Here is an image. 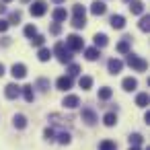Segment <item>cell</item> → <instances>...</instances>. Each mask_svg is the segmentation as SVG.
Wrapping results in <instances>:
<instances>
[{
  "label": "cell",
  "instance_id": "33",
  "mask_svg": "<svg viewBox=\"0 0 150 150\" xmlns=\"http://www.w3.org/2000/svg\"><path fill=\"white\" fill-rule=\"evenodd\" d=\"M31 43H33V45H35V47H41V45H43V43H45V37H43V35H39V33H37V35H33V37H31Z\"/></svg>",
  "mask_w": 150,
  "mask_h": 150
},
{
  "label": "cell",
  "instance_id": "23",
  "mask_svg": "<svg viewBox=\"0 0 150 150\" xmlns=\"http://www.w3.org/2000/svg\"><path fill=\"white\" fill-rule=\"evenodd\" d=\"M121 86H123V91H134V88L138 86V80H136V78H132V76H127V78H123Z\"/></svg>",
  "mask_w": 150,
  "mask_h": 150
},
{
  "label": "cell",
  "instance_id": "16",
  "mask_svg": "<svg viewBox=\"0 0 150 150\" xmlns=\"http://www.w3.org/2000/svg\"><path fill=\"white\" fill-rule=\"evenodd\" d=\"M129 11L134 15H144V2H140V0H129Z\"/></svg>",
  "mask_w": 150,
  "mask_h": 150
},
{
  "label": "cell",
  "instance_id": "32",
  "mask_svg": "<svg viewBox=\"0 0 150 150\" xmlns=\"http://www.w3.org/2000/svg\"><path fill=\"white\" fill-rule=\"evenodd\" d=\"M127 140H129V146H140V144L144 142V138H142L140 134H132Z\"/></svg>",
  "mask_w": 150,
  "mask_h": 150
},
{
  "label": "cell",
  "instance_id": "4",
  "mask_svg": "<svg viewBox=\"0 0 150 150\" xmlns=\"http://www.w3.org/2000/svg\"><path fill=\"white\" fill-rule=\"evenodd\" d=\"M29 13H31V17H43L47 13V4L43 2V0H35V2H31Z\"/></svg>",
  "mask_w": 150,
  "mask_h": 150
},
{
  "label": "cell",
  "instance_id": "24",
  "mask_svg": "<svg viewBox=\"0 0 150 150\" xmlns=\"http://www.w3.org/2000/svg\"><path fill=\"white\" fill-rule=\"evenodd\" d=\"M103 123H105L107 127H113V125L117 123V115H115L113 111H109V113H105V117H103Z\"/></svg>",
  "mask_w": 150,
  "mask_h": 150
},
{
  "label": "cell",
  "instance_id": "35",
  "mask_svg": "<svg viewBox=\"0 0 150 150\" xmlns=\"http://www.w3.org/2000/svg\"><path fill=\"white\" fill-rule=\"evenodd\" d=\"M33 35H37V27H35V25H27V27H25V37L31 39Z\"/></svg>",
  "mask_w": 150,
  "mask_h": 150
},
{
  "label": "cell",
  "instance_id": "38",
  "mask_svg": "<svg viewBox=\"0 0 150 150\" xmlns=\"http://www.w3.org/2000/svg\"><path fill=\"white\" fill-rule=\"evenodd\" d=\"M37 86H39V88L45 93V91L50 88V80H45V78H39V80H37Z\"/></svg>",
  "mask_w": 150,
  "mask_h": 150
},
{
  "label": "cell",
  "instance_id": "36",
  "mask_svg": "<svg viewBox=\"0 0 150 150\" xmlns=\"http://www.w3.org/2000/svg\"><path fill=\"white\" fill-rule=\"evenodd\" d=\"M43 136H45L47 142H54V140H56V129H54V127H47V129L43 132Z\"/></svg>",
  "mask_w": 150,
  "mask_h": 150
},
{
  "label": "cell",
  "instance_id": "37",
  "mask_svg": "<svg viewBox=\"0 0 150 150\" xmlns=\"http://www.w3.org/2000/svg\"><path fill=\"white\" fill-rule=\"evenodd\" d=\"M50 33H52V35H60V33H62V25H60V23H54V25L50 27Z\"/></svg>",
  "mask_w": 150,
  "mask_h": 150
},
{
  "label": "cell",
  "instance_id": "26",
  "mask_svg": "<svg viewBox=\"0 0 150 150\" xmlns=\"http://www.w3.org/2000/svg\"><path fill=\"white\" fill-rule=\"evenodd\" d=\"M113 97V91L109 88V86H103V88H99V99L101 101H109Z\"/></svg>",
  "mask_w": 150,
  "mask_h": 150
},
{
  "label": "cell",
  "instance_id": "29",
  "mask_svg": "<svg viewBox=\"0 0 150 150\" xmlns=\"http://www.w3.org/2000/svg\"><path fill=\"white\" fill-rule=\"evenodd\" d=\"M99 150H117V144L113 140H103L99 144Z\"/></svg>",
  "mask_w": 150,
  "mask_h": 150
},
{
  "label": "cell",
  "instance_id": "1",
  "mask_svg": "<svg viewBox=\"0 0 150 150\" xmlns=\"http://www.w3.org/2000/svg\"><path fill=\"white\" fill-rule=\"evenodd\" d=\"M52 54H56V58H58L62 64H70V62H72V52L66 47V43H64V41H58Z\"/></svg>",
  "mask_w": 150,
  "mask_h": 150
},
{
  "label": "cell",
  "instance_id": "17",
  "mask_svg": "<svg viewBox=\"0 0 150 150\" xmlns=\"http://www.w3.org/2000/svg\"><path fill=\"white\" fill-rule=\"evenodd\" d=\"M109 23H111V27H113V29H123V27H125V19H123L121 15H113Z\"/></svg>",
  "mask_w": 150,
  "mask_h": 150
},
{
  "label": "cell",
  "instance_id": "28",
  "mask_svg": "<svg viewBox=\"0 0 150 150\" xmlns=\"http://www.w3.org/2000/svg\"><path fill=\"white\" fill-rule=\"evenodd\" d=\"M138 27H140V31H148L150 29V17L148 15H142V19H140V23H138Z\"/></svg>",
  "mask_w": 150,
  "mask_h": 150
},
{
  "label": "cell",
  "instance_id": "12",
  "mask_svg": "<svg viewBox=\"0 0 150 150\" xmlns=\"http://www.w3.org/2000/svg\"><path fill=\"white\" fill-rule=\"evenodd\" d=\"M62 105H64L66 109H76V107L80 105V99H78L76 95H66L64 101H62Z\"/></svg>",
  "mask_w": 150,
  "mask_h": 150
},
{
  "label": "cell",
  "instance_id": "20",
  "mask_svg": "<svg viewBox=\"0 0 150 150\" xmlns=\"http://www.w3.org/2000/svg\"><path fill=\"white\" fill-rule=\"evenodd\" d=\"M99 56H101L99 47H86V50H84V58H86L88 62H95V60H97Z\"/></svg>",
  "mask_w": 150,
  "mask_h": 150
},
{
  "label": "cell",
  "instance_id": "30",
  "mask_svg": "<svg viewBox=\"0 0 150 150\" xmlns=\"http://www.w3.org/2000/svg\"><path fill=\"white\" fill-rule=\"evenodd\" d=\"M148 101H150V99H148V93H140V95L136 97V105H138V107H146Z\"/></svg>",
  "mask_w": 150,
  "mask_h": 150
},
{
  "label": "cell",
  "instance_id": "5",
  "mask_svg": "<svg viewBox=\"0 0 150 150\" xmlns=\"http://www.w3.org/2000/svg\"><path fill=\"white\" fill-rule=\"evenodd\" d=\"M50 123L52 125H60V127H70L72 125V117H64V115H60V113H52L50 115Z\"/></svg>",
  "mask_w": 150,
  "mask_h": 150
},
{
  "label": "cell",
  "instance_id": "7",
  "mask_svg": "<svg viewBox=\"0 0 150 150\" xmlns=\"http://www.w3.org/2000/svg\"><path fill=\"white\" fill-rule=\"evenodd\" d=\"M4 95H6V99L15 101V99H19V95H21V86H17L15 82L6 84V86H4Z\"/></svg>",
  "mask_w": 150,
  "mask_h": 150
},
{
  "label": "cell",
  "instance_id": "9",
  "mask_svg": "<svg viewBox=\"0 0 150 150\" xmlns=\"http://www.w3.org/2000/svg\"><path fill=\"white\" fill-rule=\"evenodd\" d=\"M82 121H84L86 125H95V123H97V113H95L91 107H84V109H82Z\"/></svg>",
  "mask_w": 150,
  "mask_h": 150
},
{
  "label": "cell",
  "instance_id": "46",
  "mask_svg": "<svg viewBox=\"0 0 150 150\" xmlns=\"http://www.w3.org/2000/svg\"><path fill=\"white\" fill-rule=\"evenodd\" d=\"M125 2H129V0H125Z\"/></svg>",
  "mask_w": 150,
  "mask_h": 150
},
{
  "label": "cell",
  "instance_id": "44",
  "mask_svg": "<svg viewBox=\"0 0 150 150\" xmlns=\"http://www.w3.org/2000/svg\"><path fill=\"white\" fill-rule=\"evenodd\" d=\"M0 2H4V4H6V2H13V0H0Z\"/></svg>",
  "mask_w": 150,
  "mask_h": 150
},
{
  "label": "cell",
  "instance_id": "3",
  "mask_svg": "<svg viewBox=\"0 0 150 150\" xmlns=\"http://www.w3.org/2000/svg\"><path fill=\"white\" fill-rule=\"evenodd\" d=\"M66 47L72 52V54H76V52H82L84 50V41H82V37L80 35H68L66 37Z\"/></svg>",
  "mask_w": 150,
  "mask_h": 150
},
{
  "label": "cell",
  "instance_id": "15",
  "mask_svg": "<svg viewBox=\"0 0 150 150\" xmlns=\"http://www.w3.org/2000/svg\"><path fill=\"white\" fill-rule=\"evenodd\" d=\"M52 17H54V21H56V23H62V21H66V19H68V13H66V8H64V6H58V8L52 13Z\"/></svg>",
  "mask_w": 150,
  "mask_h": 150
},
{
  "label": "cell",
  "instance_id": "25",
  "mask_svg": "<svg viewBox=\"0 0 150 150\" xmlns=\"http://www.w3.org/2000/svg\"><path fill=\"white\" fill-rule=\"evenodd\" d=\"M78 86H80L82 91H88V88L93 86V78H91V76H80V80H78Z\"/></svg>",
  "mask_w": 150,
  "mask_h": 150
},
{
  "label": "cell",
  "instance_id": "11",
  "mask_svg": "<svg viewBox=\"0 0 150 150\" xmlns=\"http://www.w3.org/2000/svg\"><path fill=\"white\" fill-rule=\"evenodd\" d=\"M91 13H93L95 17H101V15H105V13H107V6H105V2H103V0H95V2L91 4Z\"/></svg>",
  "mask_w": 150,
  "mask_h": 150
},
{
  "label": "cell",
  "instance_id": "40",
  "mask_svg": "<svg viewBox=\"0 0 150 150\" xmlns=\"http://www.w3.org/2000/svg\"><path fill=\"white\" fill-rule=\"evenodd\" d=\"M6 13V6H4V2H0V15H4Z\"/></svg>",
  "mask_w": 150,
  "mask_h": 150
},
{
  "label": "cell",
  "instance_id": "45",
  "mask_svg": "<svg viewBox=\"0 0 150 150\" xmlns=\"http://www.w3.org/2000/svg\"><path fill=\"white\" fill-rule=\"evenodd\" d=\"M21 2H29V0H21Z\"/></svg>",
  "mask_w": 150,
  "mask_h": 150
},
{
  "label": "cell",
  "instance_id": "2",
  "mask_svg": "<svg viewBox=\"0 0 150 150\" xmlns=\"http://www.w3.org/2000/svg\"><path fill=\"white\" fill-rule=\"evenodd\" d=\"M125 64L129 66V68H134L136 72H144L146 68H148V64H146V60H142L140 56H136V54H125Z\"/></svg>",
  "mask_w": 150,
  "mask_h": 150
},
{
  "label": "cell",
  "instance_id": "13",
  "mask_svg": "<svg viewBox=\"0 0 150 150\" xmlns=\"http://www.w3.org/2000/svg\"><path fill=\"white\" fill-rule=\"evenodd\" d=\"M72 19H80V21H86V8L82 4H74L72 6Z\"/></svg>",
  "mask_w": 150,
  "mask_h": 150
},
{
  "label": "cell",
  "instance_id": "41",
  "mask_svg": "<svg viewBox=\"0 0 150 150\" xmlns=\"http://www.w3.org/2000/svg\"><path fill=\"white\" fill-rule=\"evenodd\" d=\"M52 2H56V4H64L66 0H52Z\"/></svg>",
  "mask_w": 150,
  "mask_h": 150
},
{
  "label": "cell",
  "instance_id": "18",
  "mask_svg": "<svg viewBox=\"0 0 150 150\" xmlns=\"http://www.w3.org/2000/svg\"><path fill=\"white\" fill-rule=\"evenodd\" d=\"M93 41H95V47H99V50H101V47H105V45L109 43V39H107V35H105V33H97V35L93 37Z\"/></svg>",
  "mask_w": 150,
  "mask_h": 150
},
{
  "label": "cell",
  "instance_id": "31",
  "mask_svg": "<svg viewBox=\"0 0 150 150\" xmlns=\"http://www.w3.org/2000/svg\"><path fill=\"white\" fill-rule=\"evenodd\" d=\"M78 74H80V66L70 62V64H68V76H72V78H74V76H78Z\"/></svg>",
  "mask_w": 150,
  "mask_h": 150
},
{
  "label": "cell",
  "instance_id": "6",
  "mask_svg": "<svg viewBox=\"0 0 150 150\" xmlns=\"http://www.w3.org/2000/svg\"><path fill=\"white\" fill-rule=\"evenodd\" d=\"M11 74H13V78H15V80H21V78H25V76H27V66H25V64H13Z\"/></svg>",
  "mask_w": 150,
  "mask_h": 150
},
{
  "label": "cell",
  "instance_id": "14",
  "mask_svg": "<svg viewBox=\"0 0 150 150\" xmlns=\"http://www.w3.org/2000/svg\"><path fill=\"white\" fill-rule=\"evenodd\" d=\"M21 93H23V99H25L27 103H33V101H35V91H33L31 84H25V86L21 88Z\"/></svg>",
  "mask_w": 150,
  "mask_h": 150
},
{
  "label": "cell",
  "instance_id": "43",
  "mask_svg": "<svg viewBox=\"0 0 150 150\" xmlns=\"http://www.w3.org/2000/svg\"><path fill=\"white\" fill-rule=\"evenodd\" d=\"M129 150H140V146H129Z\"/></svg>",
  "mask_w": 150,
  "mask_h": 150
},
{
  "label": "cell",
  "instance_id": "27",
  "mask_svg": "<svg viewBox=\"0 0 150 150\" xmlns=\"http://www.w3.org/2000/svg\"><path fill=\"white\" fill-rule=\"evenodd\" d=\"M21 19H23L21 11H13V13L8 15V25H17V23H21Z\"/></svg>",
  "mask_w": 150,
  "mask_h": 150
},
{
  "label": "cell",
  "instance_id": "10",
  "mask_svg": "<svg viewBox=\"0 0 150 150\" xmlns=\"http://www.w3.org/2000/svg\"><path fill=\"white\" fill-rule=\"evenodd\" d=\"M56 86H58V91H70L72 88V76H60L58 80H56Z\"/></svg>",
  "mask_w": 150,
  "mask_h": 150
},
{
  "label": "cell",
  "instance_id": "21",
  "mask_svg": "<svg viewBox=\"0 0 150 150\" xmlns=\"http://www.w3.org/2000/svg\"><path fill=\"white\" fill-rule=\"evenodd\" d=\"M13 123H15V127H19V129H25V127H27V117H25L23 113H17V115L13 117Z\"/></svg>",
  "mask_w": 150,
  "mask_h": 150
},
{
  "label": "cell",
  "instance_id": "22",
  "mask_svg": "<svg viewBox=\"0 0 150 150\" xmlns=\"http://www.w3.org/2000/svg\"><path fill=\"white\" fill-rule=\"evenodd\" d=\"M54 54H52V50H47V47H39V52H37V58H39V62H47L50 58H52Z\"/></svg>",
  "mask_w": 150,
  "mask_h": 150
},
{
  "label": "cell",
  "instance_id": "19",
  "mask_svg": "<svg viewBox=\"0 0 150 150\" xmlns=\"http://www.w3.org/2000/svg\"><path fill=\"white\" fill-rule=\"evenodd\" d=\"M129 41H132V37H123V39L117 43V52H119V54H123V56H125V54H129Z\"/></svg>",
  "mask_w": 150,
  "mask_h": 150
},
{
  "label": "cell",
  "instance_id": "8",
  "mask_svg": "<svg viewBox=\"0 0 150 150\" xmlns=\"http://www.w3.org/2000/svg\"><path fill=\"white\" fill-rule=\"evenodd\" d=\"M107 70H109V74H119V72L123 70V62L117 60V58H111V60L107 62Z\"/></svg>",
  "mask_w": 150,
  "mask_h": 150
},
{
  "label": "cell",
  "instance_id": "39",
  "mask_svg": "<svg viewBox=\"0 0 150 150\" xmlns=\"http://www.w3.org/2000/svg\"><path fill=\"white\" fill-rule=\"evenodd\" d=\"M11 25H8V21H4V19H0V33H4L6 29H8Z\"/></svg>",
  "mask_w": 150,
  "mask_h": 150
},
{
  "label": "cell",
  "instance_id": "34",
  "mask_svg": "<svg viewBox=\"0 0 150 150\" xmlns=\"http://www.w3.org/2000/svg\"><path fill=\"white\" fill-rule=\"evenodd\" d=\"M70 140H72V138H70L68 132H60V134H58V142H60V144H70Z\"/></svg>",
  "mask_w": 150,
  "mask_h": 150
},
{
  "label": "cell",
  "instance_id": "42",
  "mask_svg": "<svg viewBox=\"0 0 150 150\" xmlns=\"http://www.w3.org/2000/svg\"><path fill=\"white\" fill-rule=\"evenodd\" d=\"M2 74H4V66H2V64H0V76H2Z\"/></svg>",
  "mask_w": 150,
  "mask_h": 150
}]
</instances>
